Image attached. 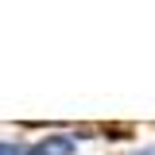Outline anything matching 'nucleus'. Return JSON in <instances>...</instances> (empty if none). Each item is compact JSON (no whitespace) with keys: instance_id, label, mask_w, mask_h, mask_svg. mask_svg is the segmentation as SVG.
I'll return each mask as SVG.
<instances>
[{"instance_id":"7ed1b4c3","label":"nucleus","mask_w":155,"mask_h":155,"mask_svg":"<svg viewBox=\"0 0 155 155\" xmlns=\"http://www.w3.org/2000/svg\"><path fill=\"white\" fill-rule=\"evenodd\" d=\"M132 155H155V147H143V151H132Z\"/></svg>"},{"instance_id":"f03ea898","label":"nucleus","mask_w":155,"mask_h":155,"mask_svg":"<svg viewBox=\"0 0 155 155\" xmlns=\"http://www.w3.org/2000/svg\"><path fill=\"white\" fill-rule=\"evenodd\" d=\"M0 155H27V143H19V140H0Z\"/></svg>"},{"instance_id":"f257e3e1","label":"nucleus","mask_w":155,"mask_h":155,"mask_svg":"<svg viewBox=\"0 0 155 155\" xmlns=\"http://www.w3.org/2000/svg\"><path fill=\"white\" fill-rule=\"evenodd\" d=\"M81 143L78 132H58V136H47V140H39L27 147V155H74V147Z\"/></svg>"}]
</instances>
